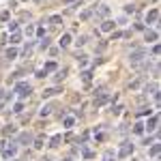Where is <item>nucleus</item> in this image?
Segmentation results:
<instances>
[{
    "label": "nucleus",
    "mask_w": 161,
    "mask_h": 161,
    "mask_svg": "<svg viewBox=\"0 0 161 161\" xmlns=\"http://www.w3.org/2000/svg\"><path fill=\"white\" fill-rule=\"evenodd\" d=\"M30 90H32V86L28 84V82H19V84H15V95H17L19 99H26V97H28L30 95Z\"/></svg>",
    "instance_id": "f257e3e1"
},
{
    "label": "nucleus",
    "mask_w": 161,
    "mask_h": 161,
    "mask_svg": "<svg viewBox=\"0 0 161 161\" xmlns=\"http://www.w3.org/2000/svg\"><path fill=\"white\" fill-rule=\"evenodd\" d=\"M17 153V146H15V142H7V146H4V151H2V159H11L13 155Z\"/></svg>",
    "instance_id": "f03ea898"
},
{
    "label": "nucleus",
    "mask_w": 161,
    "mask_h": 161,
    "mask_svg": "<svg viewBox=\"0 0 161 161\" xmlns=\"http://www.w3.org/2000/svg\"><path fill=\"white\" fill-rule=\"evenodd\" d=\"M144 58H146V54H144L142 49H137V52L131 54V65H133V67H140V62H142Z\"/></svg>",
    "instance_id": "7ed1b4c3"
},
{
    "label": "nucleus",
    "mask_w": 161,
    "mask_h": 161,
    "mask_svg": "<svg viewBox=\"0 0 161 161\" xmlns=\"http://www.w3.org/2000/svg\"><path fill=\"white\" fill-rule=\"evenodd\" d=\"M131 153H133V144H131V142H125L123 146H120V151H118V157L125 159V157H129Z\"/></svg>",
    "instance_id": "20e7f679"
},
{
    "label": "nucleus",
    "mask_w": 161,
    "mask_h": 161,
    "mask_svg": "<svg viewBox=\"0 0 161 161\" xmlns=\"http://www.w3.org/2000/svg\"><path fill=\"white\" fill-rule=\"evenodd\" d=\"M157 125H159V116H151L148 123L144 125V131H155V129H157Z\"/></svg>",
    "instance_id": "39448f33"
},
{
    "label": "nucleus",
    "mask_w": 161,
    "mask_h": 161,
    "mask_svg": "<svg viewBox=\"0 0 161 161\" xmlns=\"http://www.w3.org/2000/svg\"><path fill=\"white\" fill-rule=\"evenodd\" d=\"M157 19H159V9H151L148 15H146V22H148V24H155Z\"/></svg>",
    "instance_id": "423d86ee"
},
{
    "label": "nucleus",
    "mask_w": 161,
    "mask_h": 161,
    "mask_svg": "<svg viewBox=\"0 0 161 161\" xmlns=\"http://www.w3.org/2000/svg\"><path fill=\"white\" fill-rule=\"evenodd\" d=\"M144 39H146L148 43H155V41L159 39V35H157L155 30H144Z\"/></svg>",
    "instance_id": "0eeeda50"
},
{
    "label": "nucleus",
    "mask_w": 161,
    "mask_h": 161,
    "mask_svg": "<svg viewBox=\"0 0 161 161\" xmlns=\"http://www.w3.org/2000/svg\"><path fill=\"white\" fill-rule=\"evenodd\" d=\"M108 101H110V95H108V92H101V95L95 99V105L99 108V105H103V103H108Z\"/></svg>",
    "instance_id": "6e6552de"
},
{
    "label": "nucleus",
    "mask_w": 161,
    "mask_h": 161,
    "mask_svg": "<svg viewBox=\"0 0 161 161\" xmlns=\"http://www.w3.org/2000/svg\"><path fill=\"white\" fill-rule=\"evenodd\" d=\"M58 92H60V88H47V90H43V99L54 97V95H58Z\"/></svg>",
    "instance_id": "1a4fd4ad"
},
{
    "label": "nucleus",
    "mask_w": 161,
    "mask_h": 161,
    "mask_svg": "<svg viewBox=\"0 0 161 161\" xmlns=\"http://www.w3.org/2000/svg\"><path fill=\"white\" fill-rule=\"evenodd\" d=\"M69 43H71V35L67 32V35H62V37H60V47H67Z\"/></svg>",
    "instance_id": "9d476101"
},
{
    "label": "nucleus",
    "mask_w": 161,
    "mask_h": 161,
    "mask_svg": "<svg viewBox=\"0 0 161 161\" xmlns=\"http://www.w3.org/2000/svg\"><path fill=\"white\" fill-rule=\"evenodd\" d=\"M101 30H103V32L114 30V22H110V19H108V22H103V24H101Z\"/></svg>",
    "instance_id": "9b49d317"
},
{
    "label": "nucleus",
    "mask_w": 161,
    "mask_h": 161,
    "mask_svg": "<svg viewBox=\"0 0 161 161\" xmlns=\"http://www.w3.org/2000/svg\"><path fill=\"white\" fill-rule=\"evenodd\" d=\"M60 22H62V15H52V17H49V24L52 26H58Z\"/></svg>",
    "instance_id": "f8f14e48"
},
{
    "label": "nucleus",
    "mask_w": 161,
    "mask_h": 161,
    "mask_svg": "<svg viewBox=\"0 0 161 161\" xmlns=\"http://www.w3.org/2000/svg\"><path fill=\"white\" fill-rule=\"evenodd\" d=\"M56 69H58V67H56V62H47V65H45V69H43V73L47 75L49 71H56Z\"/></svg>",
    "instance_id": "ddd939ff"
},
{
    "label": "nucleus",
    "mask_w": 161,
    "mask_h": 161,
    "mask_svg": "<svg viewBox=\"0 0 161 161\" xmlns=\"http://www.w3.org/2000/svg\"><path fill=\"white\" fill-rule=\"evenodd\" d=\"M133 133L142 135V133H144V125H142V123H135V125H133Z\"/></svg>",
    "instance_id": "4468645a"
},
{
    "label": "nucleus",
    "mask_w": 161,
    "mask_h": 161,
    "mask_svg": "<svg viewBox=\"0 0 161 161\" xmlns=\"http://www.w3.org/2000/svg\"><path fill=\"white\" fill-rule=\"evenodd\" d=\"M60 142H62V135H54V137H52V144H49V146H54V148H56V146H60Z\"/></svg>",
    "instance_id": "2eb2a0df"
},
{
    "label": "nucleus",
    "mask_w": 161,
    "mask_h": 161,
    "mask_svg": "<svg viewBox=\"0 0 161 161\" xmlns=\"http://www.w3.org/2000/svg\"><path fill=\"white\" fill-rule=\"evenodd\" d=\"M159 151H161V148H159V144H153V148H151V157L157 159V157H159Z\"/></svg>",
    "instance_id": "dca6fc26"
},
{
    "label": "nucleus",
    "mask_w": 161,
    "mask_h": 161,
    "mask_svg": "<svg viewBox=\"0 0 161 161\" xmlns=\"http://www.w3.org/2000/svg\"><path fill=\"white\" fill-rule=\"evenodd\" d=\"M90 77H92L90 71H84V73H82V82H84V84H88V82H90Z\"/></svg>",
    "instance_id": "f3484780"
},
{
    "label": "nucleus",
    "mask_w": 161,
    "mask_h": 161,
    "mask_svg": "<svg viewBox=\"0 0 161 161\" xmlns=\"http://www.w3.org/2000/svg\"><path fill=\"white\" fill-rule=\"evenodd\" d=\"M73 123H75V120L71 118V116H67V118H65V127H67V129H71V127H73Z\"/></svg>",
    "instance_id": "a211bd4d"
},
{
    "label": "nucleus",
    "mask_w": 161,
    "mask_h": 161,
    "mask_svg": "<svg viewBox=\"0 0 161 161\" xmlns=\"http://www.w3.org/2000/svg\"><path fill=\"white\" fill-rule=\"evenodd\" d=\"M19 39H22L19 32H13V35H11V43H19Z\"/></svg>",
    "instance_id": "6ab92c4d"
},
{
    "label": "nucleus",
    "mask_w": 161,
    "mask_h": 161,
    "mask_svg": "<svg viewBox=\"0 0 161 161\" xmlns=\"http://www.w3.org/2000/svg\"><path fill=\"white\" fill-rule=\"evenodd\" d=\"M151 112H153L151 108H142V110H137V114H140V116H146V114H151Z\"/></svg>",
    "instance_id": "aec40b11"
},
{
    "label": "nucleus",
    "mask_w": 161,
    "mask_h": 161,
    "mask_svg": "<svg viewBox=\"0 0 161 161\" xmlns=\"http://www.w3.org/2000/svg\"><path fill=\"white\" fill-rule=\"evenodd\" d=\"M19 142H30V135H28V133H22V135H19Z\"/></svg>",
    "instance_id": "412c9836"
},
{
    "label": "nucleus",
    "mask_w": 161,
    "mask_h": 161,
    "mask_svg": "<svg viewBox=\"0 0 161 161\" xmlns=\"http://www.w3.org/2000/svg\"><path fill=\"white\" fill-rule=\"evenodd\" d=\"M49 112H52V105H45V108L41 110V116H47Z\"/></svg>",
    "instance_id": "4be33fe9"
},
{
    "label": "nucleus",
    "mask_w": 161,
    "mask_h": 161,
    "mask_svg": "<svg viewBox=\"0 0 161 161\" xmlns=\"http://www.w3.org/2000/svg\"><path fill=\"white\" fill-rule=\"evenodd\" d=\"M65 75H67V69H60V71H58V75H56V80L60 82V80H62Z\"/></svg>",
    "instance_id": "5701e85b"
},
{
    "label": "nucleus",
    "mask_w": 161,
    "mask_h": 161,
    "mask_svg": "<svg viewBox=\"0 0 161 161\" xmlns=\"http://www.w3.org/2000/svg\"><path fill=\"white\" fill-rule=\"evenodd\" d=\"M9 30H11V32H17V22H11V24H9Z\"/></svg>",
    "instance_id": "b1692460"
},
{
    "label": "nucleus",
    "mask_w": 161,
    "mask_h": 161,
    "mask_svg": "<svg viewBox=\"0 0 161 161\" xmlns=\"http://www.w3.org/2000/svg\"><path fill=\"white\" fill-rule=\"evenodd\" d=\"M15 56H17V49H9L7 52V58H15Z\"/></svg>",
    "instance_id": "393cba45"
},
{
    "label": "nucleus",
    "mask_w": 161,
    "mask_h": 161,
    "mask_svg": "<svg viewBox=\"0 0 161 161\" xmlns=\"http://www.w3.org/2000/svg\"><path fill=\"white\" fill-rule=\"evenodd\" d=\"M22 110H24V103H15V108H13V112H22Z\"/></svg>",
    "instance_id": "a878e982"
},
{
    "label": "nucleus",
    "mask_w": 161,
    "mask_h": 161,
    "mask_svg": "<svg viewBox=\"0 0 161 161\" xmlns=\"http://www.w3.org/2000/svg\"><path fill=\"white\" fill-rule=\"evenodd\" d=\"M108 13H110V9H108V7H101V9H99V15H103V17H105Z\"/></svg>",
    "instance_id": "bb28decb"
},
{
    "label": "nucleus",
    "mask_w": 161,
    "mask_h": 161,
    "mask_svg": "<svg viewBox=\"0 0 161 161\" xmlns=\"http://www.w3.org/2000/svg\"><path fill=\"white\" fill-rule=\"evenodd\" d=\"M2 133H4V135H9V133H15V127H13V125H11V127H7V129H4Z\"/></svg>",
    "instance_id": "cd10ccee"
},
{
    "label": "nucleus",
    "mask_w": 161,
    "mask_h": 161,
    "mask_svg": "<svg viewBox=\"0 0 161 161\" xmlns=\"http://www.w3.org/2000/svg\"><path fill=\"white\" fill-rule=\"evenodd\" d=\"M80 65L86 67V65H88V56H80Z\"/></svg>",
    "instance_id": "c85d7f7f"
},
{
    "label": "nucleus",
    "mask_w": 161,
    "mask_h": 161,
    "mask_svg": "<svg viewBox=\"0 0 161 161\" xmlns=\"http://www.w3.org/2000/svg\"><path fill=\"white\" fill-rule=\"evenodd\" d=\"M90 13H92V11H84V13L80 15V19H88V17H90Z\"/></svg>",
    "instance_id": "c756f323"
},
{
    "label": "nucleus",
    "mask_w": 161,
    "mask_h": 161,
    "mask_svg": "<svg viewBox=\"0 0 161 161\" xmlns=\"http://www.w3.org/2000/svg\"><path fill=\"white\" fill-rule=\"evenodd\" d=\"M35 146H37V148L43 146V137H37V140H35Z\"/></svg>",
    "instance_id": "7c9ffc66"
},
{
    "label": "nucleus",
    "mask_w": 161,
    "mask_h": 161,
    "mask_svg": "<svg viewBox=\"0 0 161 161\" xmlns=\"http://www.w3.org/2000/svg\"><path fill=\"white\" fill-rule=\"evenodd\" d=\"M103 161H114V155L112 153H105V159Z\"/></svg>",
    "instance_id": "2f4dec72"
},
{
    "label": "nucleus",
    "mask_w": 161,
    "mask_h": 161,
    "mask_svg": "<svg viewBox=\"0 0 161 161\" xmlns=\"http://www.w3.org/2000/svg\"><path fill=\"white\" fill-rule=\"evenodd\" d=\"M4 99H7V92H4V90H0V103H2Z\"/></svg>",
    "instance_id": "473e14b6"
},
{
    "label": "nucleus",
    "mask_w": 161,
    "mask_h": 161,
    "mask_svg": "<svg viewBox=\"0 0 161 161\" xmlns=\"http://www.w3.org/2000/svg\"><path fill=\"white\" fill-rule=\"evenodd\" d=\"M62 2H65V4H71V2H73V0H62Z\"/></svg>",
    "instance_id": "72a5a7b5"
}]
</instances>
